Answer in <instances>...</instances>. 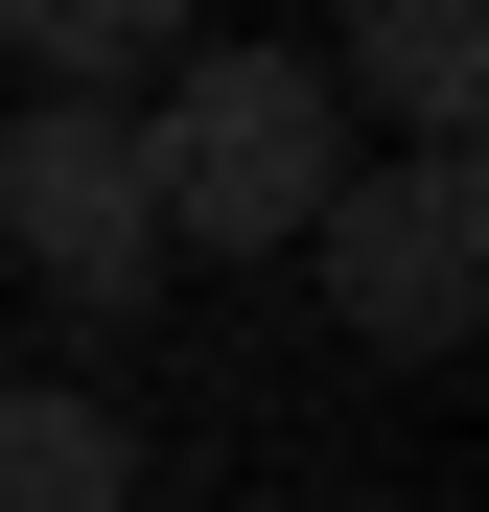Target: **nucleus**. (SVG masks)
Masks as SVG:
<instances>
[{
  "mask_svg": "<svg viewBox=\"0 0 489 512\" xmlns=\"http://www.w3.org/2000/svg\"><path fill=\"white\" fill-rule=\"evenodd\" d=\"M140 187H163V256H303V210L350 187V94L303 47H163Z\"/></svg>",
  "mask_w": 489,
  "mask_h": 512,
  "instance_id": "nucleus-1",
  "label": "nucleus"
},
{
  "mask_svg": "<svg viewBox=\"0 0 489 512\" xmlns=\"http://www.w3.org/2000/svg\"><path fill=\"white\" fill-rule=\"evenodd\" d=\"M0 233L70 326H140L163 303V187H140V94H47L0 117Z\"/></svg>",
  "mask_w": 489,
  "mask_h": 512,
  "instance_id": "nucleus-2",
  "label": "nucleus"
},
{
  "mask_svg": "<svg viewBox=\"0 0 489 512\" xmlns=\"http://www.w3.org/2000/svg\"><path fill=\"white\" fill-rule=\"evenodd\" d=\"M303 256H326V303H350V350H466V303H489V163L396 140L373 187L303 210Z\"/></svg>",
  "mask_w": 489,
  "mask_h": 512,
  "instance_id": "nucleus-3",
  "label": "nucleus"
},
{
  "mask_svg": "<svg viewBox=\"0 0 489 512\" xmlns=\"http://www.w3.org/2000/svg\"><path fill=\"white\" fill-rule=\"evenodd\" d=\"M326 94H373L396 140H466L489 117V0H350V70Z\"/></svg>",
  "mask_w": 489,
  "mask_h": 512,
  "instance_id": "nucleus-4",
  "label": "nucleus"
},
{
  "mask_svg": "<svg viewBox=\"0 0 489 512\" xmlns=\"http://www.w3.org/2000/svg\"><path fill=\"white\" fill-rule=\"evenodd\" d=\"M140 443H117V396H70V373H0V512H117Z\"/></svg>",
  "mask_w": 489,
  "mask_h": 512,
  "instance_id": "nucleus-5",
  "label": "nucleus"
},
{
  "mask_svg": "<svg viewBox=\"0 0 489 512\" xmlns=\"http://www.w3.org/2000/svg\"><path fill=\"white\" fill-rule=\"evenodd\" d=\"M0 47H24L47 94H140V70L187 47V0H0Z\"/></svg>",
  "mask_w": 489,
  "mask_h": 512,
  "instance_id": "nucleus-6",
  "label": "nucleus"
}]
</instances>
